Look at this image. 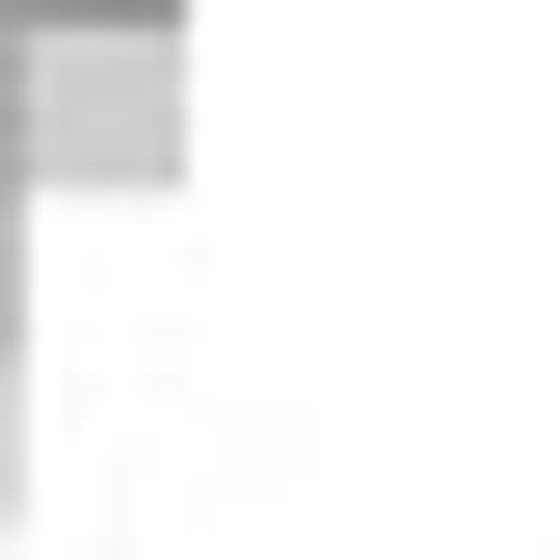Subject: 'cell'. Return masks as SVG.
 <instances>
[{
	"instance_id": "obj_1",
	"label": "cell",
	"mask_w": 560,
	"mask_h": 560,
	"mask_svg": "<svg viewBox=\"0 0 560 560\" xmlns=\"http://www.w3.org/2000/svg\"><path fill=\"white\" fill-rule=\"evenodd\" d=\"M27 161L81 187V214H133V187L187 161V27H161V0H81V27H27Z\"/></svg>"
},
{
	"instance_id": "obj_2",
	"label": "cell",
	"mask_w": 560,
	"mask_h": 560,
	"mask_svg": "<svg viewBox=\"0 0 560 560\" xmlns=\"http://www.w3.org/2000/svg\"><path fill=\"white\" fill-rule=\"evenodd\" d=\"M0 508H27V374H0Z\"/></svg>"
}]
</instances>
